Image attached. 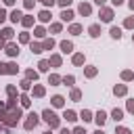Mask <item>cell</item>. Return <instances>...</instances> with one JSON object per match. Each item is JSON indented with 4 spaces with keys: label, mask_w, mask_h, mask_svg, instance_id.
Wrapping results in <instances>:
<instances>
[{
    "label": "cell",
    "mask_w": 134,
    "mask_h": 134,
    "mask_svg": "<svg viewBox=\"0 0 134 134\" xmlns=\"http://www.w3.org/2000/svg\"><path fill=\"white\" fill-rule=\"evenodd\" d=\"M40 119L48 126V130H59V128H61V117H59L52 109H44V111L40 113Z\"/></svg>",
    "instance_id": "cell-1"
},
{
    "label": "cell",
    "mask_w": 134,
    "mask_h": 134,
    "mask_svg": "<svg viewBox=\"0 0 134 134\" xmlns=\"http://www.w3.org/2000/svg\"><path fill=\"white\" fill-rule=\"evenodd\" d=\"M21 119H23V109H21V107H15V109H6V117H4L2 124H4L6 128L13 130Z\"/></svg>",
    "instance_id": "cell-2"
},
{
    "label": "cell",
    "mask_w": 134,
    "mask_h": 134,
    "mask_svg": "<svg viewBox=\"0 0 134 134\" xmlns=\"http://www.w3.org/2000/svg\"><path fill=\"white\" fill-rule=\"evenodd\" d=\"M113 17H115L113 6H98V19H100V23H111Z\"/></svg>",
    "instance_id": "cell-3"
},
{
    "label": "cell",
    "mask_w": 134,
    "mask_h": 134,
    "mask_svg": "<svg viewBox=\"0 0 134 134\" xmlns=\"http://www.w3.org/2000/svg\"><path fill=\"white\" fill-rule=\"evenodd\" d=\"M38 124H40V115H38V113H34V111H31V113H27V115H25V119H23V128H25L27 132H31Z\"/></svg>",
    "instance_id": "cell-4"
},
{
    "label": "cell",
    "mask_w": 134,
    "mask_h": 134,
    "mask_svg": "<svg viewBox=\"0 0 134 134\" xmlns=\"http://www.w3.org/2000/svg\"><path fill=\"white\" fill-rule=\"evenodd\" d=\"M19 73V67L15 61H8V63H0V75H17Z\"/></svg>",
    "instance_id": "cell-5"
},
{
    "label": "cell",
    "mask_w": 134,
    "mask_h": 134,
    "mask_svg": "<svg viewBox=\"0 0 134 134\" xmlns=\"http://www.w3.org/2000/svg\"><path fill=\"white\" fill-rule=\"evenodd\" d=\"M4 52H6V54H8V57H10V59H17V57H19V52H21V50H19V44H17V42H13V40H10V42H6V46H4Z\"/></svg>",
    "instance_id": "cell-6"
},
{
    "label": "cell",
    "mask_w": 134,
    "mask_h": 134,
    "mask_svg": "<svg viewBox=\"0 0 134 134\" xmlns=\"http://www.w3.org/2000/svg\"><path fill=\"white\" fill-rule=\"evenodd\" d=\"M77 15H82V17H90V15H92V4L82 0V2L77 4Z\"/></svg>",
    "instance_id": "cell-7"
},
{
    "label": "cell",
    "mask_w": 134,
    "mask_h": 134,
    "mask_svg": "<svg viewBox=\"0 0 134 134\" xmlns=\"http://www.w3.org/2000/svg\"><path fill=\"white\" fill-rule=\"evenodd\" d=\"M29 92H31V98H44L46 96V88L42 84H34Z\"/></svg>",
    "instance_id": "cell-8"
},
{
    "label": "cell",
    "mask_w": 134,
    "mask_h": 134,
    "mask_svg": "<svg viewBox=\"0 0 134 134\" xmlns=\"http://www.w3.org/2000/svg\"><path fill=\"white\" fill-rule=\"evenodd\" d=\"M73 17H75V13H73L71 8H61V15H59L61 23H71V21H73Z\"/></svg>",
    "instance_id": "cell-9"
},
{
    "label": "cell",
    "mask_w": 134,
    "mask_h": 134,
    "mask_svg": "<svg viewBox=\"0 0 134 134\" xmlns=\"http://www.w3.org/2000/svg\"><path fill=\"white\" fill-rule=\"evenodd\" d=\"M36 19H38L42 25H44V23H50V21H52V13H50V8H42V10L38 13Z\"/></svg>",
    "instance_id": "cell-10"
},
{
    "label": "cell",
    "mask_w": 134,
    "mask_h": 134,
    "mask_svg": "<svg viewBox=\"0 0 134 134\" xmlns=\"http://www.w3.org/2000/svg\"><path fill=\"white\" fill-rule=\"evenodd\" d=\"M61 119H65L67 124H75L80 117H77V113H75L73 109H65V111H63V115H61Z\"/></svg>",
    "instance_id": "cell-11"
},
{
    "label": "cell",
    "mask_w": 134,
    "mask_h": 134,
    "mask_svg": "<svg viewBox=\"0 0 134 134\" xmlns=\"http://www.w3.org/2000/svg\"><path fill=\"white\" fill-rule=\"evenodd\" d=\"M59 48L63 54H73V42L71 40H61L59 42Z\"/></svg>",
    "instance_id": "cell-12"
},
{
    "label": "cell",
    "mask_w": 134,
    "mask_h": 134,
    "mask_svg": "<svg viewBox=\"0 0 134 134\" xmlns=\"http://www.w3.org/2000/svg\"><path fill=\"white\" fill-rule=\"evenodd\" d=\"M92 119L96 121V126H98V128H103V126H105V121L109 119V115H107V111H103V109H100V111H96V113H94V117H92Z\"/></svg>",
    "instance_id": "cell-13"
},
{
    "label": "cell",
    "mask_w": 134,
    "mask_h": 134,
    "mask_svg": "<svg viewBox=\"0 0 134 134\" xmlns=\"http://www.w3.org/2000/svg\"><path fill=\"white\" fill-rule=\"evenodd\" d=\"M71 63H73L75 67H84V65H86V57H84V52H73V54H71Z\"/></svg>",
    "instance_id": "cell-14"
},
{
    "label": "cell",
    "mask_w": 134,
    "mask_h": 134,
    "mask_svg": "<svg viewBox=\"0 0 134 134\" xmlns=\"http://www.w3.org/2000/svg\"><path fill=\"white\" fill-rule=\"evenodd\" d=\"M84 75H86L88 80L96 77V75H98V67H96V65H84Z\"/></svg>",
    "instance_id": "cell-15"
},
{
    "label": "cell",
    "mask_w": 134,
    "mask_h": 134,
    "mask_svg": "<svg viewBox=\"0 0 134 134\" xmlns=\"http://www.w3.org/2000/svg\"><path fill=\"white\" fill-rule=\"evenodd\" d=\"M19 103H21V109H29V107H31V94L21 92V94H19Z\"/></svg>",
    "instance_id": "cell-16"
},
{
    "label": "cell",
    "mask_w": 134,
    "mask_h": 134,
    "mask_svg": "<svg viewBox=\"0 0 134 134\" xmlns=\"http://www.w3.org/2000/svg\"><path fill=\"white\" fill-rule=\"evenodd\" d=\"M21 25H23L25 29L34 27V25H36V17H34V15H23V17H21Z\"/></svg>",
    "instance_id": "cell-17"
},
{
    "label": "cell",
    "mask_w": 134,
    "mask_h": 134,
    "mask_svg": "<svg viewBox=\"0 0 134 134\" xmlns=\"http://www.w3.org/2000/svg\"><path fill=\"white\" fill-rule=\"evenodd\" d=\"M82 31H84V27L80 25V23H69V27H67V34H71V36H82Z\"/></svg>",
    "instance_id": "cell-18"
},
{
    "label": "cell",
    "mask_w": 134,
    "mask_h": 134,
    "mask_svg": "<svg viewBox=\"0 0 134 134\" xmlns=\"http://www.w3.org/2000/svg\"><path fill=\"white\" fill-rule=\"evenodd\" d=\"M46 34H48V31H46V27H44L42 23H40V25H34V38L44 40V38H46Z\"/></svg>",
    "instance_id": "cell-19"
},
{
    "label": "cell",
    "mask_w": 134,
    "mask_h": 134,
    "mask_svg": "<svg viewBox=\"0 0 134 134\" xmlns=\"http://www.w3.org/2000/svg\"><path fill=\"white\" fill-rule=\"evenodd\" d=\"M100 34H103L100 23H92V25H88V36H90V38H98Z\"/></svg>",
    "instance_id": "cell-20"
},
{
    "label": "cell",
    "mask_w": 134,
    "mask_h": 134,
    "mask_svg": "<svg viewBox=\"0 0 134 134\" xmlns=\"http://www.w3.org/2000/svg\"><path fill=\"white\" fill-rule=\"evenodd\" d=\"M109 36H111L113 40H121V36H124V29H121L119 25H111V29H109Z\"/></svg>",
    "instance_id": "cell-21"
},
{
    "label": "cell",
    "mask_w": 134,
    "mask_h": 134,
    "mask_svg": "<svg viewBox=\"0 0 134 134\" xmlns=\"http://www.w3.org/2000/svg\"><path fill=\"white\" fill-rule=\"evenodd\" d=\"M27 46H29V50H31L34 54H42V52H44V48H42V42H38V40H31Z\"/></svg>",
    "instance_id": "cell-22"
},
{
    "label": "cell",
    "mask_w": 134,
    "mask_h": 134,
    "mask_svg": "<svg viewBox=\"0 0 134 134\" xmlns=\"http://www.w3.org/2000/svg\"><path fill=\"white\" fill-rule=\"evenodd\" d=\"M50 105H52L54 109H61V107H65V96H61V94H54V96L50 98Z\"/></svg>",
    "instance_id": "cell-23"
},
{
    "label": "cell",
    "mask_w": 134,
    "mask_h": 134,
    "mask_svg": "<svg viewBox=\"0 0 134 134\" xmlns=\"http://www.w3.org/2000/svg\"><path fill=\"white\" fill-rule=\"evenodd\" d=\"M0 38H4L6 42H10V40L15 38V29H13V27H2V29H0Z\"/></svg>",
    "instance_id": "cell-24"
},
{
    "label": "cell",
    "mask_w": 134,
    "mask_h": 134,
    "mask_svg": "<svg viewBox=\"0 0 134 134\" xmlns=\"http://www.w3.org/2000/svg\"><path fill=\"white\" fill-rule=\"evenodd\" d=\"M21 17H23V13H21L19 8H13V10L8 13V19H10V23H21Z\"/></svg>",
    "instance_id": "cell-25"
},
{
    "label": "cell",
    "mask_w": 134,
    "mask_h": 134,
    "mask_svg": "<svg viewBox=\"0 0 134 134\" xmlns=\"http://www.w3.org/2000/svg\"><path fill=\"white\" fill-rule=\"evenodd\" d=\"M48 63H50V67H54V69H57V67H61V65H63V57L54 52V54H50V59H48Z\"/></svg>",
    "instance_id": "cell-26"
},
{
    "label": "cell",
    "mask_w": 134,
    "mask_h": 134,
    "mask_svg": "<svg viewBox=\"0 0 134 134\" xmlns=\"http://www.w3.org/2000/svg\"><path fill=\"white\" fill-rule=\"evenodd\" d=\"M113 94L115 96H126L128 94V86L126 84H115L113 86Z\"/></svg>",
    "instance_id": "cell-27"
},
{
    "label": "cell",
    "mask_w": 134,
    "mask_h": 134,
    "mask_svg": "<svg viewBox=\"0 0 134 134\" xmlns=\"http://www.w3.org/2000/svg\"><path fill=\"white\" fill-rule=\"evenodd\" d=\"M82 90L80 88H71V92H69V100H73V103H80L82 100Z\"/></svg>",
    "instance_id": "cell-28"
},
{
    "label": "cell",
    "mask_w": 134,
    "mask_h": 134,
    "mask_svg": "<svg viewBox=\"0 0 134 134\" xmlns=\"http://www.w3.org/2000/svg\"><path fill=\"white\" fill-rule=\"evenodd\" d=\"M48 31H50V34H61V31H63V23H61V21H50Z\"/></svg>",
    "instance_id": "cell-29"
},
{
    "label": "cell",
    "mask_w": 134,
    "mask_h": 134,
    "mask_svg": "<svg viewBox=\"0 0 134 134\" xmlns=\"http://www.w3.org/2000/svg\"><path fill=\"white\" fill-rule=\"evenodd\" d=\"M38 71H40V73H48V71H50V63H48V59H40V63H38Z\"/></svg>",
    "instance_id": "cell-30"
},
{
    "label": "cell",
    "mask_w": 134,
    "mask_h": 134,
    "mask_svg": "<svg viewBox=\"0 0 134 134\" xmlns=\"http://www.w3.org/2000/svg\"><path fill=\"white\" fill-rule=\"evenodd\" d=\"M25 77H27V80H31V82L36 84V82H38V77H40V71H38V69H25Z\"/></svg>",
    "instance_id": "cell-31"
},
{
    "label": "cell",
    "mask_w": 134,
    "mask_h": 134,
    "mask_svg": "<svg viewBox=\"0 0 134 134\" xmlns=\"http://www.w3.org/2000/svg\"><path fill=\"white\" fill-rule=\"evenodd\" d=\"M31 86H34V82H31V80H27V77H23V80L19 82V90H23V92H29V90H31Z\"/></svg>",
    "instance_id": "cell-32"
},
{
    "label": "cell",
    "mask_w": 134,
    "mask_h": 134,
    "mask_svg": "<svg viewBox=\"0 0 134 134\" xmlns=\"http://www.w3.org/2000/svg\"><path fill=\"white\" fill-rule=\"evenodd\" d=\"M6 96H8V98H19V90H17L15 84H8V86H6Z\"/></svg>",
    "instance_id": "cell-33"
},
{
    "label": "cell",
    "mask_w": 134,
    "mask_h": 134,
    "mask_svg": "<svg viewBox=\"0 0 134 134\" xmlns=\"http://www.w3.org/2000/svg\"><path fill=\"white\" fill-rule=\"evenodd\" d=\"M77 117H80V119H82L84 124H88V121H92V117H94V113H92L90 109H84V111H82V113H80Z\"/></svg>",
    "instance_id": "cell-34"
},
{
    "label": "cell",
    "mask_w": 134,
    "mask_h": 134,
    "mask_svg": "<svg viewBox=\"0 0 134 134\" xmlns=\"http://www.w3.org/2000/svg\"><path fill=\"white\" fill-rule=\"evenodd\" d=\"M111 119L117 124V121H121L124 119V109H119V107H115L113 111H111Z\"/></svg>",
    "instance_id": "cell-35"
},
{
    "label": "cell",
    "mask_w": 134,
    "mask_h": 134,
    "mask_svg": "<svg viewBox=\"0 0 134 134\" xmlns=\"http://www.w3.org/2000/svg\"><path fill=\"white\" fill-rule=\"evenodd\" d=\"M54 46H57V42H54L52 38H48V36H46V38L42 40V48H44V50H52Z\"/></svg>",
    "instance_id": "cell-36"
},
{
    "label": "cell",
    "mask_w": 134,
    "mask_h": 134,
    "mask_svg": "<svg viewBox=\"0 0 134 134\" xmlns=\"http://www.w3.org/2000/svg\"><path fill=\"white\" fill-rule=\"evenodd\" d=\"M119 77H121V82H132V80H134V71H132V69H124V71L119 73Z\"/></svg>",
    "instance_id": "cell-37"
},
{
    "label": "cell",
    "mask_w": 134,
    "mask_h": 134,
    "mask_svg": "<svg viewBox=\"0 0 134 134\" xmlns=\"http://www.w3.org/2000/svg\"><path fill=\"white\" fill-rule=\"evenodd\" d=\"M61 77L63 75H59V73H48V84L50 86H61Z\"/></svg>",
    "instance_id": "cell-38"
},
{
    "label": "cell",
    "mask_w": 134,
    "mask_h": 134,
    "mask_svg": "<svg viewBox=\"0 0 134 134\" xmlns=\"http://www.w3.org/2000/svg\"><path fill=\"white\" fill-rule=\"evenodd\" d=\"M29 42H31V34H29L27 29L21 31V34H19V44H29Z\"/></svg>",
    "instance_id": "cell-39"
},
{
    "label": "cell",
    "mask_w": 134,
    "mask_h": 134,
    "mask_svg": "<svg viewBox=\"0 0 134 134\" xmlns=\"http://www.w3.org/2000/svg\"><path fill=\"white\" fill-rule=\"evenodd\" d=\"M61 84H65V86L71 88V86L75 84V75H71V73H69V75H63V77H61Z\"/></svg>",
    "instance_id": "cell-40"
},
{
    "label": "cell",
    "mask_w": 134,
    "mask_h": 134,
    "mask_svg": "<svg viewBox=\"0 0 134 134\" xmlns=\"http://www.w3.org/2000/svg\"><path fill=\"white\" fill-rule=\"evenodd\" d=\"M121 29H134V15L124 19V25H121Z\"/></svg>",
    "instance_id": "cell-41"
},
{
    "label": "cell",
    "mask_w": 134,
    "mask_h": 134,
    "mask_svg": "<svg viewBox=\"0 0 134 134\" xmlns=\"http://www.w3.org/2000/svg\"><path fill=\"white\" fill-rule=\"evenodd\" d=\"M115 134H132V130L126 126H115Z\"/></svg>",
    "instance_id": "cell-42"
},
{
    "label": "cell",
    "mask_w": 134,
    "mask_h": 134,
    "mask_svg": "<svg viewBox=\"0 0 134 134\" xmlns=\"http://www.w3.org/2000/svg\"><path fill=\"white\" fill-rule=\"evenodd\" d=\"M23 6H25V10H34L36 0H23Z\"/></svg>",
    "instance_id": "cell-43"
},
{
    "label": "cell",
    "mask_w": 134,
    "mask_h": 134,
    "mask_svg": "<svg viewBox=\"0 0 134 134\" xmlns=\"http://www.w3.org/2000/svg\"><path fill=\"white\" fill-rule=\"evenodd\" d=\"M126 109H128V113L134 115V98H128V100H126Z\"/></svg>",
    "instance_id": "cell-44"
},
{
    "label": "cell",
    "mask_w": 134,
    "mask_h": 134,
    "mask_svg": "<svg viewBox=\"0 0 134 134\" xmlns=\"http://www.w3.org/2000/svg\"><path fill=\"white\" fill-rule=\"evenodd\" d=\"M71 134H88V132H86V128H84V126H75V128L71 130Z\"/></svg>",
    "instance_id": "cell-45"
},
{
    "label": "cell",
    "mask_w": 134,
    "mask_h": 134,
    "mask_svg": "<svg viewBox=\"0 0 134 134\" xmlns=\"http://www.w3.org/2000/svg\"><path fill=\"white\" fill-rule=\"evenodd\" d=\"M73 0H57V4L61 6V8H69V4H71Z\"/></svg>",
    "instance_id": "cell-46"
},
{
    "label": "cell",
    "mask_w": 134,
    "mask_h": 134,
    "mask_svg": "<svg viewBox=\"0 0 134 134\" xmlns=\"http://www.w3.org/2000/svg\"><path fill=\"white\" fill-rule=\"evenodd\" d=\"M42 4H44V8H52L57 4V0H42Z\"/></svg>",
    "instance_id": "cell-47"
},
{
    "label": "cell",
    "mask_w": 134,
    "mask_h": 134,
    "mask_svg": "<svg viewBox=\"0 0 134 134\" xmlns=\"http://www.w3.org/2000/svg\"><path fill=\"white\" fill-rule=\"evenodd\" d=\"M6 19H8V13H6L4 8H0V25H2V23H4Z\"/></svg>",
    "instance_id": "cell-48"
},
{
    "label": "cell",
    "mask_w": 134,
    "mask_h": 134,
    "mask_svg": "<svg viewBox=\"0 0 134 134\" xmlns=\"http://www.w3.org/2000/svg\"><path fill=\"white\" fill-rule=\"evenodd\" d=\"M124 2H126V0H111V6H113V8H117V6H121Z\"/></svg>",
    "instance_id": "cell-49"
},
{
    "label": "cell",
    "mask_w": 134,
    "mask_h": 134,
    "mask_svg": "<svg viewBox=\"0 0 134 134\" xmlns=\"http://www.w3.org/2000/svg\"><path fill=\"white\" fill-rule=\"evenodd\" d=\"M0 132H4V134H10V128H6V126L0 121Z\"/></svg>",
    "instance_id": "cell-50"
},
{
    "label": "cell",
    "mask_w": 134,
    "mask_h": 134,
    "mask_svg": "<svg viewBox=\"0 0 134 134\" xmlns=\"http://www.w3.org/2000/svg\"><path fill=\"white\" fill-rule=\"evenodd\" d=\"M4 2V6H15L17 4V0H2Z\"/></svg>",
    "instance_id": "cell-51"
},
{
    "label": "cell",
    "mask_w": 134,
    "mask_h": 134,
    "mask_svg": "<svg viewBox=\"0 0 134 134\" xmlns=\"http://www.w3.org/2000/svg\"><path fill=\"white\" fill-rule=\"evenodd\" d=\"M4 117H6V109L0 107V121H4Z\"/></svg>",
    "instance_id": "cell-52"
},
{
    "label": "cell",
    "mask_w": 134,
    "mask_h": 134,
    "mask_svg": "<svg viewBox=\"0 0 134 134\" xmlns=\"http://www.w3.org/2000/svg\"><path fill=\"white\" fill-rule=\"evenodd\" d=\"M92 2H94L96 6H105V4H107V0H92Z\"/></svg>",
    "instance_id": "cell-53"
},
{
    "label": "cell",
    "mask_w": 134,
    "mask_h": 134,
    "mask_svg": "<svg viewBox=\"0 0 134 134\" xmlns=\"http://www.w3.org/2000/svg\"><path fill=\"white\" fill-rule=\"evenodd\" d=\"M128 8H130V10L134 13V0H128Z\"/></svg>",
    "instance_id": "cell-54"
},
{
    "label": "cell",
    "mask_w": 134,
    "mask_h": 134,
    "mask_svg": "<svg viewBox=\"0 0 134 134\" xmlns=\"http://www.w3.org/2000/svg\"><path fill=\"white\" fill-rule=\"evenodd\" d=\"M59 130H61L59 134H71V130H67V128H59Z\"/></svg>",
    "instance_id": "cell-55"
},
{
    "label": "cell",
    "mask_w": 134,
    "mask_h": 134,
    "mask_svg": "<svg viewBox=\"0 0 134 134\" xmlns=\"http://www.w3.org/2000/svg\"><path fill=\"white\" fill-rule=\"evenodd\" d=\"M94 134H105V132H103V128H98V130H96Z\"/></svg>",
    "instance_id": "cell-56"
},
{
    "label": "cell",
    "mask_w": 134,
    "mask_h": 134,
    "mask_svg": "<svg viewBox=\"0 0 134 134\" xmlns=\"http://www.w3.org/2000/svg\"><path fill=\"white\" fill-rule=\"evenodd\" d=\"M42 134H52V130H46V132H42Z\"/></svg>",
    "instance_id": "cell-57"
},
{
    "label": "cell",
    "mask_w": 134,
    "mask_h": 134,
    "mask_svg": "<svg viewBox=\"0 0 134 134\" xmlns=\"http://www.w3.org/2000/svg\"><path fill=\"white\" fill-rule=\"evenodd\" d=\"M132 42H134V34H132Z\"/></svg>",
    "instance_id": "cell-58"
}]
</instances>
